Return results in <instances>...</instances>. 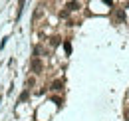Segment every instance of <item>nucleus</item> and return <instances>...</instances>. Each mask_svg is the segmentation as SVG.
Returning a JSON list of instances; mask_svg holds the SVG:
<instances>
[{
    "instance_id": "nucleus-4",
    "label": "nucleus",
    "mask_w": 129,
    "mask_h": 121,
    "mask_svg": "<svg viewBox=\"0 0 129 121\" xmlns=\"http://www.w3.org/2000/svg\"><path fill=\"white\" fill-rule=\"evenodd\" d=\"M40 54H42V48L40 46H34V58H38Z\"/></svg>"
},
{
    "instance_id": "nucleus-6",
    "label": "nucleus",
    "mask_w": 129,
    "mask_h": 121,
    "mask_svg": "<svg viewBox=\"0 0 129 121\" xmlns=\"http://www.w3.org/2000/svg\"><path fill=\"white\" fill-rule=\"evenodd\" d=\"M64 48H66V54H72V44L70 42H64Z\"/></svg>"
},
{
    "instance_id": "nucleus-8",
    "label": "nucleus",
    "mask_w": 129,
    "mask_h": 121,
    "mask_svg": "<svg viewBox=\"0 0 129 121\" xmlns=\"http://www.w3.org/2000/svg\"><path fill=\"white\" fill-rule=\"evenodd\" d=\"M26 83H28V87H32L34 83H36V79H34V77H28V79H26Z\"/></svg>"
},
{
    "instance_id": "nucleus-3",
    "label": "nucleus",
    "mask_w": 129,
    "mask_h": 121,
    "mask_svg": "<svg viewBox=\"0 0 129 121\" xmlns=\"http://www.w3.org/2000/svg\"><path fill=\"white\" fill-rule=\"evenodd\" d=\"M66 8H68V10H78V8H80V2H68Z\"/></svg>"
},
{
    "instance_id": "nucleus-1",
    "label": "nucleus",
    "mask_w": 129,
    "mask_h": 121,
    "mask_svg": "<svg viewBox=\"0 0 129 121\" xmlns=\"http://www.w3.org/2000/svg\"><path fill=\"white\" fill-rule=\"evenodd\" d=\"M42 70H44V66H42V62L38 60V58H34L32 60V72L38 76V74H42Z\"/></svg>"
},
{
    "instance_id": "nucleus-2",
    "label": "nucleus",
    "mask_w": 129,
    "mask_h": 121,
    "mask_svg": "<svg viewBox=\"0 0 129 121\" xmlns=\"http://www.w3.org/2000/svg\"><path fill=\"white\" fill-rule=\"evenodd\" d=\"M64 87V83H62V79H56V81H52V89L54 91H60Z\"/></svg>"
},
{
    "instance_id": "nucleus-7",
    "label": "nucleus",
    "mask_w": 129,
    "mask_h": 121,
    "mask_svg": "<svg viewBox=\"0 0 129 121\" xmlns=\"http://www.w3.org/2000/svg\"><path fill=\"white\" fill-rule=\"evenodd\" d=\"M26 99H28V91H22L20 93V101H26Z\"/></svg>"
},
{
    "instance_id": "nucleus-5",
    "label": "nucleus",
    "mask_w": 129,
    "mask_h": 121,
    "mask_svg": "<svg viewBox=\"0 0 129 121\" xmlns=\"http://www.w3.org/2000/svg\"><path fill=\"white\" fill-rule=\"evenodd\" d=\"M60 40H62V38H58V36H54V38L50 40V44H52V46H58V44H60Z\"/></svg>"
}]
</instances>
